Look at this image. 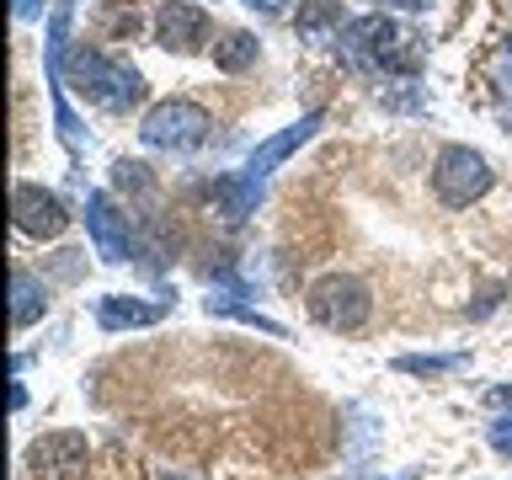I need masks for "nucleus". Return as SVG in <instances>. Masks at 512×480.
<instances>
[{"label":"nucleus","instance_id":"obj_1","mask_svg":"<svg viewBox=\"0 0 512 480\" xmlns=\"http://www.w3.org/2000/svg\"><path fill=\"white\" fill-rule=\"evenodd\" d=\"M347 48L352 64H368V70H384V75H411L416 64H422V38L395 22V16H358V22L342 27V38H336Z\"/></svg>","mask_w":512,"mask_h":480},{"label":"nucleus","instance_id":"obj_2","mask_svg":"<svg viewBox=\"0 0 512 480\" xmlns=\"http://www.w3.org/2000/svg\"><path fill=\"white\" fill-rule=\"evenodd\" d=\"M70 86L107 112H128V107L144 102V75L134 64L112 59V54H96V48H80L70 59Z\"/></svg>","mask_w":512,"mask_h":480},{"label":"nucleus","instance_id":"obj_3","mask_svg":"<svg viewBox=\"0 0 512 480\" xmlns=\"http://www.w3.org/2000/svg\"><path fill=\"white\" fill-rule=\"evenodd\" d=\"M432 192L448 208H470L491 192V160L470 150V144H443L438 160H432Z\"/></svg>","mask_w":512,"mask_h":480},{"label":"nucleus","instance_id":"obj_4","mask_svg":"<svg viewBox=\"0 0 512 480\" xmlns=\"http://www.w3.org/2000/svg\"><path fill=\"white\" fill-rule=\"evenodd\" d=\"M208 128H214V118H208L198 102H187V96H171V102H160V107L144 112L139 139L150 144V150H192V144L208 139Z\"/></svg>","mask_w":512,"mask_h":480},{"label":"nucleus","instance_id":"obj_5","mask_svg":"<svg viewBox=\"0 0 512 480\" xmlns=\"http://www.w3.org/2000/svg\"><path fill=\"white\" fill-rule=\"evenodd\" d=\"M310 315L326 331H363L368 315H374V299H368V288L358 278H347V272H326V278L310 288Z\"/></svg>","mask_w":512,"mask_h":480},{"label":"nucleus","instance_id":"obj_6","mask_svg":"<svg viewBox=\"0 0 512 480\" xmlns=\"http://www.w3.org/2000/svg\"><path fill=\"white\" fill-rule=\"evenodd\" d=\"M27 470H32V480H86V470H91V443H86V432L59 427V432L32 438Z\"/></svg>","mask_w":512,"mask_h":480},{"label":"nucleus","instance_id":"obj_7","mask_svg":"<svg viewBox=\"0 0 512 480\" xmlns=\"http://www.w3.org/2000/svg\"><path fill=\"white\" fill-rule=\"evenodd\" d=\"M11 214H16V230L32 235V240H54V235H64V224H70L64 203L54 198V192L32 187V182H16V192H11Z\"/></svg>","mask_w":512,"mask_h":480},{"label":"nucleus","instance_id":"obj_8","mask_svg":"<svg viewBox=\"0 0 512 480\" xmlns=\"http://www.w3.org/2000/svg\"><path fill=\"white\" fill-rule=\"evenodd\" d=\"M86 230H91V246H96V256L102 262H128L134 256V240H128V219L112 208V198L107 192H91L86 198Z\"/></svg>","mask_w":512,"mask_h":480},{"label":"nucleus","instance_id":"obj_9","mask_svg":"<svg viewBox=\"0 0 512 480\" xmlns=\"http://www.w3.org/2000/svg\"><path fill=\"white\" fill-rule=\"evenodd\" d=\"M155 38H160V48H171V54H192V48L208 43V11L187 6V0H166V6L155 11Z\"/></svg>","mask_w":512,"mask_h":480},{"label":"nucleus","instance_id":"obj_10","mask_svg":"<svg viewBox=\"0 0 512 480\" xmlns=\"http://www.w3.org/2000/svg\"><path fill=\"white\" fill-rule=\"evenodd\" d=\"M171 299H128V294H102L96 299V320L102 331H134V326H155L166 320Z\"/></svg>","mask_w":512,"mask_h":480},{"label":"nucleus","instance_id":"obj_11","mask_svg":"<svg viewBox=\"0 0 512 480\" xmlns=\"http://www.w3.org/2000/svg\"><path fill=\"white\" fill-rule=\"evenodd\" d=\"M315 128H320V112H310V118H299V123H288L283 134H272L267 144H256V155L246 160V176H256V182H262L267 171H278L283 160L299 150V144H310V139H315Z\"/></svg>","mask_w":512,"mask_h":480},{"label":"nucleus","instance_id":"obj_12","mask_svg":"<svg viewBox=\"0 0 512 480\" xmlns=\"http://www.w3.org/2000/svg\"><path fill=\"white\" fill-rule=\"evenodd\" d=\"M43 310H48V288L32 278L27 267H16L11 272V326L22 331V326H32V320H43Z\"/></svg>","mask_w":512,"mask_h":480},{"label":"nucleus","instance_id":"obj_13","mask_svg":"<svg viewBox=\"0 0 512 480\" xmlns=\"http://www.w3.org/2000/svg\"><path fill=\"white\" fill-rule=\"evenodd\" d=\"M64 43H70V0L54 6L48 16V43H43V59H48V86L64 91Z\"/></svg>","mask_w":512,"mask_h":480},{"label":"nucleus","instance_id":"obj_14","mask_svg":"<svg viewBox=\"0 0 512 480\" xmlns=\"http://www.w3.org/2000/svg\"><path fill=\"white\" fill-rule=\"evenodd\" d=\"M214 64L219 70H246V64H256V38L251 32H224V38L214 43Z\"/></svg>","mask_w":512,"mask_h":480},{"label":"nucleus","instance_id":"obj_15","mask_svg":"<svg viewBox=\"0 0 512 480\" xmlns=\"http://www.w3.org/2000/svg\"><path fill=\"white\" fill-rule=\"evenodd\" d=\"M134 32H139V11L128 6V0L107 6V16H102V38L107 43H123V38H134Z\"/></svg>","mask_w":512,"mask_h":480},{"label":"nucleus","instance_id":"obj_16","mask_svg":"<svg viewBox=\"0 0 512 480\" xmlns=\"http://www.w3.org/2000/svg\"><path fill=\"white\" fill-rule=\"evenodd\" d=\"M331 22H342V6H336V0H315L310 11H299V32H304V38H320Z\"/></svg>","mask_w":512,"mask_h":480},{"label":"nucleus","instance_id":"obj_17","mask_svg":"<svg viewBox=\"0 0 512 480\" xmlns=\"http://www.w3.org/2000/svg\"><path fill=\"white\" fill-rule=\"evenodd\" d=\"M112 187H123V192H150V166H139V160H118L112 166Z\"/></svg>","mask_w":512,"mask_h":480},{"label":"nucleus","instance_id":"obj_18","mask_svg":"<svg viewBox=\"0 0 512 480\" xmlns=\"http://www.w3.org/2000/svg\"><path fill=\"white\" fill-rule=\"evenodd\" d=\"M459 363H464L459 352H448V358H400L406 374H448V368H459Z\"/></svg>","mask_w":512,"mask_h":480},{"label":"nucleus","instance_id":"obj_19","mask_svg":"<svg viewBox=\"0 0 512 480\" xmlns=\"http://www.w3.org/2000/svg\"><path fill=\"white\" fill-rule=\"evenodd\" d=\"M491 448H496V454H512V416L491 422Z\"/></svg>","mask_w":512,"mask_h":480},{"label":"nucleus","instance_id":"obj_20","mask_svg":"<svg viewBox=\"0 0 512 480\" xmlns=\"http://www.w3.org/2000/svg\"><path fill=\"white\" fill-rule=\"evenodd\" d=\"M16 16H22V22H32V16H43V0H16Z\"/></svg>","mask_w":512,"mask_h":480},{"label":"nucleus","instance_id":"obj_21","mask_svg":"<svg viewBox=\"0 0 512 480\" xmlns=\"http://www.w3.org/2000/svg\"><path fill=\"white\" fill-rule=\"evenodd\" d=\"M246 6H251V11H262V16H278L288 0H246Z\"/></svg>","mask_w":512,"mask_h":480},{"label":"nucleus","instance_id":"obj_22","mask_svg":"<svg viewBox=\"0 0 512 480\" xmlns=\"http://www.w3.org/2000/svg\"><path fill=\"white\" fill-rule=\"evenodd\" d=\"M491 406H502V411L512 406V384H496V390H491Z\"/></svg>","mask_w":512,"mask_h":480},{"label":"nucleus","instance_id":"obj_23","mask_svg":"<svg viewBox=\"0 0 512 480\" xmlns=\"http://www.w3.org/2000/svg\"><path fill=\"white\" fill-rule=\"evenodd\" d=\"M395 6H406V11H422V6H427V0H395Z\"/></svg>","mask_w":512,"mask_h":480},{"label":"nucleus","instance_id":"obj_24","mask_svg":"<svg viewBox=\"0 0 512 480\" xmlns=\"http://www.w3.org/2000/svg\"><path fill=\"white\" fill-rule=\"evenodd\" d=\"M368 480H384V475H368Z\"/></svg>","mask_w":512,"mask_h":480}]
</instances>
